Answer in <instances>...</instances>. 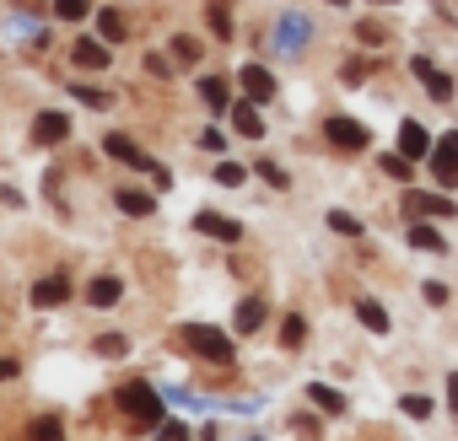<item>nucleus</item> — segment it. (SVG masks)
<instances>
[{"label": "nucleus", "instance_id": "1", "mask_svg": "<svg viewBox=\"0 0 458 441\" xmlns=\"http://www.w3.org/2000/svg\"><path fill=\"white\" fill-rule=\"evenodd\" d=\"M119 409L135 420V425H162V398L151 382H124L119 387Z\"/></svg>", "mask_w": 458, "mask_h": 441}, {"label": "nucleus", "instance_id": "9", "mask_svg": "<svg viewBox=\"0 0 458 441\" xmlns=\"http://www.w3.org/2000/svg\"><path fill=\"white\" fill-rule=\"evenodd\" d=\"M410 71L420 76L426 97H437V103H447V97H453V81H447V76H442V71H437V65H431L426 54H415V60H410Z\"/></svg>", "mask_w": 458, "mask_h": 441}, {"label": "nucleus", "instance_id": "22", "mask_svg": "<svg viewBox=\"0 0 458 441\" xmlns=\"http://www.w3.org/2000/svg\"><path fill=\"white\" fill-rule=\"evenodd\" d=\"M356 318H361L372 334H388V312H383L377 302H356Z\"/></svg>", "mask_w": 458, "mask_h": 441}, {"label": "nucleus", "instance_id": "38", "mask_svg": "<svg viewBox=\"0 0 458 441\" xmlns=\"http://www.w3.org/2000/svg\"><path fill=\"white\" fill-rule=\"evenodd\" d=\"M146 71H151V76H157V81H167V76H173V65H167V60H162V54H146Z\"/></svg>", "mask_w": 458, "mask_h": 441}, {"label": "nucleus", "instance_id": "3", "mask_svg": "<svg viewBox=\"0 0 458 441\" xmlns=\"http://www.w3.org/2000/svg\"><path fill=\"white\" fill-rule=\"evenodd\" d=\"M324 135H329L340 151H367V140H372L367 124H356V119H345V113H335V119L324 124Z\"/></svg>", "mask_w": 458, "mask_h": 441}, {"label": "nucleus", "instance_id": "5", "mask_svg": "<svg viewBox=\"0 0 458 441\" xmlns=\"http://www.w3.org/2000/svg\"><path fill=\"white\" fill-rule=\"evenodd\" d=\"M103 151L114 156V162H124V167H140V172H157V162L130 140V135H103Z\"/></svg>", "mask_w": 458, "mask_h": 441}, {"label": "nucleus", "instance_id": "33", "mask_svg": "<svg viewBox=\"0 0 458 441\" xmlns=\"http://www.w3.org/2000/svg\"><path fill=\"white\" fill-rule=\"evenodd\" d=\"M383 172H388V178H399V183H404V178H410V172H415V167H410V156H394V151H388V156H383Z\"/></svg>", "mask_w": 458, "mask_h": 441}, {"label": "nucleus", "instance_id": "43", "mask_svg": "<svg viewBox=\"0 0 458 441\" xmlns=\"http://www.w3.org/2000/svg\"><path fill=\"white\" fill-rule=\"evenodd\" d=\"M329 6H345V0H329Z\"/></svg>", "mask_w": 458, "mask_h": 441}, {"label": "nucleus", "instance_id": "23", "mask_svg": "<svg viewBox=\"0 0 458 441\" xmlns=\"http://www.w3.org/2000/svg\"><path fill=\"white\" fill-rule=\"evenodd\" d=\"M210 33L233 38V12H226V0H210Z\"/></svg>", "mask_w": 458, "mask_h": 441}, {"label": "nucleus", "instance_id": "32", "mask_svg": "<svg viewBox=\"0 0 458 441\" xmlns=\"http://www.w3.org/2000/svg\"><path fill=\"white\" fill-rule=\"evenodd\" d=\"M33 441H65V430H60V420H33Z\"/></svg>", "mask_w": 458, "mask_h": 441}, {"label": "nucleus", "instance_id": "29", "mask_svg": "<svg viewBox=\"0 0 458 441\" xmlns=\"http://www.w3.org/2000/svg\"><path fill=\"white\" fill-rule=\"evenodd\" d=\"M130 350V339L124 334H98V355H108V361H119Z\"/></svg>", "mask_w": 458, "mask_h": 441}, {"label": "nucleus", "instance_id": "28", "mask_svg": "<svg viewBox=\"0 0 458 441\" xmlns=\"http://www.w3.org/2000/svg\"><path fill=\"white\" fill-rule=\"evenodd\" d=\"M71 87V97H81L87 108H108V92H98V87H81V81H65Z\"/></svg>", "mask_w": 458, "mask_h": 441}, {"label": "nucleus", "instance_id": "12", "mask_svg": "<svg viewBox=\"0 0 458 441\" xmlns=\"http://www.w3.org/2000/svg\"><path fill=\"white\" fill-rule=\"evenodd\" d=\"M238 81H243L249 103H270V97H276V76H270L265 65H243V76H238Z\"/></svg>", "mask_w": 458, "mask_h": 441}, {"label": "nucleus", "instance_id": "4", "mask_svg": "<svg viewBox=\"0 0 458 441\" xmlns=\"http://www.w3.org/2000/svg\"><path fill=\"white\" fill-rule=\"evenodd\" d=\"M194 232H199V237H216V243H238V237H243L238 220H233V215H216V210H199V215H194Z\"/></svg>", "mask_w": 458, "mask_h": 441}, {"label": "nucleus", "instance_id": "6", "mask_svg": "<svg viewBox=\"0 0 458 441\" xmlns=\"http://www.w3.org/2000/svg\"><path fill=\"white\" fill-rule=\"evenodd\" d=\"M33 140H38V146H65V140H71V113H55V108L38 113V119H33Z\"/></svg>", "mask_w": 458, "mask_h": 441}, {"label": "nucleus", "instance_id": "20", "mask_svg": "<svg viewBox=\"0 0 458 441\" xmlns=\"http://www.w3.org/2000/svg\"><path fill=\"white\" fill-rule=\"evenodd\" d=\"M308 398H313L324 414H345V398H340L335 387H324V382H308Z\"/></svg>", "mask_w": 458, "mask_h": 441}, {"label": "nucleus", "instance_id": "17", "mask_svg": "<svg viewBox=\"0 0 458 441\" xmlns=\"http://www.w3.org/2000/svg\"><path fill=\"white\" fill-rule=\"evenodd\" d=\"M233 323H238V334H254V329L265 323V302H259V296L238 302V318H233Z\"/></svg>", "mask_w": 458, "mask_h": 441}, {"label": "nucleus", "instance_id": "24", "mask_svg": "<svg viewBox=\"0 0 458 441\" xmlns=\"http://www.w3.org/2000/svg\"><path fill=\"white\" fill-rule=\"evenodd\" d=\"M199 97H205L210 108H226V81H221V76H205V81H199Z\"/></svg>", "mask_w": 458, "mask_h": 441}, {"label": "nucleus", "instance_id": "18", "mask_svg": "<svg viewBox=\"0 0 458 441\" xmlns=\"http://www.w3.org/2000/svg\"><path fill=\"white\" fill-rule=\"evenodd\" d=\"M119 210H124V215H151V210H157V199H151V194H140V188H119Z\"/></svg>", "mask_w": 458, "mask_h": 441}, {"label": "nucleus", "instance_id": "26", "mask_svg": "<svg viewBox=\"0 0 458 441\" xmlns=\"http://www.w3.org/2000/svg\"><path fill=\"white\" fill-rule=\"evenodd\" d=\"M92 12V0H55V17H65V22H81Z\"/></svg>", "mask_w": 458, "mask_h": 441}, {"label": "nucleus", "instance_id": "19", "mask_svg": "<svg viewBox=\"0 0 458 441\" xmlns=\"http://www.w3.org/2000/svg\"><path fill=\"white\" fill-rule=\"evenodd\" d=\"M410 248H420V254H447V243H442L437 227H410Z\"/></svg>", "mask_w": 458, "mask_h": 441}, {"label": "nucleus", "instance_id": "13", "mask_svg": "<svg viewBox=\"0 0 458 441\" xmlns=\"http://www.w3.org/2000/svg\"><path fill=\"white\" fill-rule=\"evenodd\" d=\"M399 156H410V162L431 156V135H426L415 119H404V129H399Z\"/></svg>", "mask_w": 458, "mask_h": 441}, {"label": "nucleus", "instance_id": "41", "mask_svg": "<svg viewBox=\"0 0 458 441\" xmlns=\"http://www.w3.org/2000/svg\"><path fill=\"white\" fill-rule=\"evenodd\" d=\"M17 377V361H0V382H12Z\"/></svg>", "mask_w": 458, "mask_h": 441}, {"label": "nucleus", "instance_id": "40", "mask_svg": "<svg viewBox=\"0 0 458 441\" xmlns=\"http://www.w3.org/2000/svg\"><path fill=\"white\" fill-rule=\"evenodd\" d=\"M447 404H453V414H458V371L447 377Z\"/></svg>", "mask_w": 458, "mask_h": 441}, {"label": "nucleus", "instance_id": "27", "mask_svg": "<svg viewBox=\"0 0 458 441\" xmlns=\"http://www.w3.org/2000/svg\"><path fill=\"white\" fill-rule=\"evenodd\" d=\"M329 227H335L340 237H361V220H356V215H345V210H329Z\"/></svg>", "mask_w": 458, "mask_h": 441}, {"label": "nucleus", "instance_id": "21", "mask_svg": "<svg viewBox=\"0 0 458 441\" xmlns=\"http://www.w3.org/2000/svg\"><path fill=\"white\" fill-rule=\"evenodd\" d=\"M98 38H103V44H119V38H124V17H119L114 6L98 12Z\"/></svg>", "mask_w": 458, "mask_h": 441}, {"label": "nucleus", "instance_id": "7", "mask_svg": "<svg viewBox=\"0 0 458 441\" xmlns=\"http://www.w3.org/2000/svg\"><path fill=\"white\" fill-rule=\"evenodd\" d=\"M431 172H437L442 183H458V129L431 146Z\"/></svg>", "mask_w": 458, "mask_h": 441}, {"label": "nucleus", "instance_id": "37", "mask_svg": "<svg viewBox=\"0 0 458 441\" xmlns=\"http://www.w3.org/2000/svg\"><path fill=\"white\" fill-rule=\"evenodd\" d=\"M356 33H361V44H372V49H377V44H383V38H388V33H383V28H377V22H361V28H356Z\"/></svg>", "mask_w": 458, "mask_h": 441}, {"label": "nucleus", "instance_id": "10", "mask_svg": "<svg viewBox=\"0 0 458 441\" xmlns=\"http://www.w3.org/2000/svg\"><path fill=\"white\" fill-rule=\"evenodd\" d=\"M404 210H415V215H458V204L447 194H426V188H404Z\"/></svg>", "mask_w": 458, "mask_h": 441}, {"label": "nucleus", "instance_id": "42", "mask_svg": "<svg viewBox=\"0 0 458 441\" xmlns=\"http://www.w3.org/2000/svg\"><path fill=\"white\" fill-rule=\"evenodd\" d=\"M372 6H394V0H372Z\"/></svg>", "mask_w": 458, "mask_h": 441}, {"label": "nucleus", "instance_id": "39", "mask_svg": "<svg viewBox=\"0 0 458 441\" xmlns=\"http://www.w3.org/2000/svg\"><path fill=\"white\" fill-rule=\"evenodd\" d=\"M420 296H426L431 307H442V302H447V286H437V280H426V291H420Z\"/></svg>", "mask_w": 458, "mask_h": 441}, {"label": "nucleus", "instance_id": "25", "mask_svg": "<svg viewBox=\"0 0 458 441\" xmlns=\"http://www.w3.org/2000/svg\"><path fill=\"white\" fill-rule=\"evenodd\" d=\"M302 339H308V323H302V318H297V312H292V318H286V323H281V345H286V350H297V345H302Z\"/></svg>", "mask_w": 458, "mask_h": 441}, {"label": "nucleus", "instance_id": "34", "mask_svg": "<svg viewBox=\"0 0 458 441\" xmlns=\"http://www.w3.org/2000/svg\"><path fill=\"white\" fill-rule=\"evenodd\" d=\"M254 167H259V178H265V183H276V188H286V183H292V178H286V167H276V162H254Z\"/></svg>", "mask_w": 458, "mask_h": 441}, {"label": "nucleus", "instance_id": "14", "mask_svg": "<svg viewBox=\"0 0 458 441\" xmlns=\"http://www.w3.org/2000/svg\"><path fill=\"white\" fill-rule=\"evenodd\" d=\"M65 296H71V280H65V275H44V280L33 286V302H38V307H60Z\"/></svg>", "mask_w": 458, "mask_h": 441}, {"label": "nucleus", "instance_id": "16", "mask_svg": "<svg viewBox=\"0 0 458 441\" xmlns=\"http://www.w3.org/2000/svg\"><path fill=\"white\" fill-rule=\"evenodd\" d=\"M119 296H124V286H119L114 275H103V280H92V286H87V302H92V307H114Z\"/></svg>", "mask_w": 458, "mask_h": 441}, {"label": "nucleus", "instance_id": "35", "mask_svg": "<svg viewBox=\"0 0 458 441\" xmlns=\"http://www.w3.org/2000/svg\"><path fill=\"white\" fill-rule=\"evenodd\" d=\"M404 414H410V420H426V414H431V398L410 393V398H404Z\"/></svg>", "mask_w": 458, "mask_h": 441}, {"label": "nucleus", "instance_id": "36", "mask_svg": "<svg viewBox=\"0 0 458 441\" xmlns=\"http://www.w3.org/2000/svg\"><path fill=\"white\" fill-rule=\"evenodd\" d=\"M162 441H189V425L183 420H162Z\"/></svg>", "mask_w": 458, "mask_h": 441}, {"label": "nucleus", "instance_id": "2", "mask_svg": "<svg viewBox=\"0 0 458 441\" xmlns=\"http://www.w3.org/2000/svg\"><path fill=\"white\" fill-rule=\"evenodd\" d=\"M183 345H189L194 355L216 361V366H233V339H226L221 329H210V323H189V329H183Z\"/></svg>", "mask_w": 458, "mask_h": 441}, {"label": "nucleus", "instance_id": "15", "mask_svg": "<svg viewBox=\"0 0 458 441\" xmlns=\"http://www.w3.org/2000/svg\"><path fill=\"white\" fill-rule=\"evenodd\" d=\"M233 129H238V135H249V140H259V135H265L259 103H238V108H233Z\"/></svg>", "mask_w": 458, "mask_h": 441}, {"label": "nucleus", "instance_id": "11", "mask_svg": "<svg viewBox=\"0 0 458 441\" xmlns=\"http://www.w3.org/2000/svg\"><path fill=\"white\" fill-rule=\"evenodd\" d=\"M108 49H114V44H103V38H76V44H71V60H76L81 71H103V65H108Z\"/></svg>", "mask_w": 458, "mask_h": 441}, {"label": "nucleus", "instance_id": "31", "mask_svg": "<svg viewBox=\"0 0 458 441\" xmlns=\"http://www.w3.org/2000/svg\"><path fill=\"white\" fill-rule=\"evenodd\" d=\"M173 60H178V65H194V60H199V44L178 33V38H173Z\"/></svg>", "mask_w": 458, "mask_h": 441}, {"label": "nucleus", "instance_id": "8", "mask_svg": "<svg viewBox=\"0 0 458 441\" xmlns=\"http://www.w3.org/2000/svg\"><path fill=\"white\" fill-rule=\"evenodd\" d=\"M308 38H313L308 17H281V28H276V49H281V54H302Z\"/></svg>", "mask_w": 458, "mask_h": 441}, {"label": "nucleus", "instance_id": "30", "mask_svg": "<svg viewBox=\"0 0 458 441\" xmlns=\"http://www.w3.org/2000/svg\"><path fill=\"white\" fill-rule=\"evenodd\" d=\"M243 178H249V167H238V162H221V167H216V183H221V188H238Z\"/></svg>", "mask_w": 458, "mask_h": 441}]
</instances>
